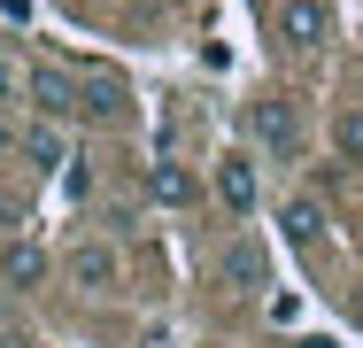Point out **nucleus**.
Instances as JSON below:
<instances>
[{
	"mask_svg": "<svg viewBox=\"0 0 363 348\" xmlns=\"http://www.w3.org/2000/svg\"><path fill=\"white\" fill-rule=\"evenodd\" d=\"M333 147H340L348 163H363V109H348V116L333 124Z\"/></svg>",
	"mask_w": 363,
	"mask_h": 348,
	"instance_id": "9b49d317",
	"label": "nucleus"
},
{
	"mask_svg": "<svg viewBox=\"0 0 363 348\" xmlns=\"http://www.w3.org/2000/svg\"><path fill=\"white\" fill-rule=\"evenodd\" d=\"M279 232H286L294 248H325V202H317V194H294V202L279 209Z\"/></svg>",
	"mask_w": 363,
	"mask_h": 348,
	"instance_id": "9d476101",
	"label": "nucleus"
},
{
	"mask_svg": "<svg viewBox=\"0 0 363 348\" xmlns=\"http://www.w3.org/2000/svg\"><path fill=\"white\" fill-rule=\"evenodd\" d=\"M325 39H333V8H325V0H279V47L317 55Z\"/></svg>",
	"mask_w": 363,
	"mask_h": 348,
	"instance_id": "7ed1b4c3",
	"label": "nucleus"
},
{
	"mask_svg": "<svg viewBox=\"0 0 363 348\" xmlns=\"http://www.w3.org/2000/svg\"><path fill=\"white\" fill-rule=\"evenodd\" d=\"M247 132H255V147H263L271 163H294V155H301V109H294L286 93H263V101L247 109Z\"/></svg>",
	"mask_w": 363,
	"mask_h": 348,
	"instance_id": "f257e3e1",
	"label": "nucleus"
},
{
	"mask_svg": "<svg viewBox=\"0 0 363 348\" xmlns=\"http://www.w3.org/2000/svg\"><path fill=\"white\" fill-rule=\"evenodd\" d=\"M23 93H31V109L55 116V124H70L77 109H85V85H77L70 70H55V62H31V70H23Z\"/></svg>",
	"mask_w": 363,
	"mask_h": 348,
	"instance_id": "f03ea898",
	"label": "nucleus"
},
{
	"mask_svg": "<svg viewBox=\"0 0 363 348\" xmlns=\"http://www.w3.org/2000/svg\"><path fill=\"white\" fill-rule=\"evenodd\" d=\"M16 93H23V70H16V62H8V55H0V109H8Z\"/></svg>",
	"mask_w": 363,
	"mask_h": 348,
	"instance_id": "f8f14e48",
	"label": "nucleus"
},
{
	"mask_svg": "<svg viewBox=\"0 0 363 348\" xmlns=\"http://www.w3.org/2000/svg\"><path fill=\"white\" fill-rule=\"evenodd\" d=\"M70 278L85 294H116V286H124V256H116L108 240H77L70 248Z\"/></svg>",
	"mask_w": 363,
	"mask_h": 348,
	"instance_id": "20e7f679",
	"label": "nucleus"
},
{
	"mask_svg": "<svg viewBox=\"0 0 363 348\" xmlns=\"http://www.w3.org/2000/svg\"><path fill=\"white\" fill-rule=\"evenodd\" d=\"M16 147H23V155H31V170H47V178H55V170H70V139H62V124H55V116L23 124V132H16Z\"/></svg>",
	"mask_w": 363,
	"mask_h": 348,
	"instance_id": "6e6552de",
	"label": "nucleus"
},
{
	"mask_svg": "<svg viewBox=\"0 0 363 348\" xmlns=\"http://www.w3.org/2000/svg\"><path fill=\"white\" fill-rule=\"evenodd\" d=\"M217 278L232 294H255V286H271V256H263V240H232L217 256Z\"/></svg>",
	"mask_w": 363,
	"mask_h": 348,
	"instance_id": "39448f33",
	"label": "nucleus"
},
{
	"mask_svg": "<svg viewBox=\"0 0 363 348\" xmlns=\"http://www.w3.org/2000/svg\"><path fill=\"white\" fill-rule=\"evenodd\" d=\"M147 202H155V209H194V202H201V178H194L186 163L162 155V163H147Z\"/></svg>",
	"mask_w": 363,
	"mask_h": 348,
	"instance_id": "0eeeda50",
	"label": "nucleus"
},
{
	"mask_svg": "<svg viewBox=\"0 0 363 348\" xmlns=\"http://www.w3.org/2000/svg\"><path fill=\"white\" fill-rule=\"evenodd\" d=\"M0 155H16V124L8 116H0Z\"/></svg>",
	"mask_w": 363,
	"mask_h": 348,
	"instance_id": "ddd939ff",
	"label": "nucleus"
},
{
	"mask_svg": "<svg viewBox=\"0 0 363 348\" xmlns=\"http://www.w3.org/2000/svg\"><path fill=\"white\" fill-rule=\"evenodd\" d=\"M217 202L232 209V217H255L263 178H255V163H247V155H217Z\"/></svg>",
	"mask_w": 363,
	"mask_h": 348,
	"instance_id": "423d86ee",
	"label": "nucleus"
},
{
	"mask_svg": "<svg viewBox=\"0 0 363 348\" xmlns=\"http://www.w3.org/2000/svg\"><path fill=\"white\" fill-rule=\"evenodd\" d=\"M47 271H55V263H47V248H39V240H8V248H0V278H8L16 294L47 286Z\"/></svg>",
	"mask_w": 363,
	"mask_h": 348,
	"instance_id": "1a4fd4ad",
	"label": "nucleus"
}]
</instances>
